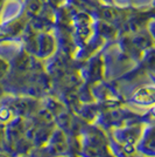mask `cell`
I'll use <instances>...</instances> for the list:
<instances>
[{
	"label": "cell",
	"instance_id": "cell-1",
	"mask_svg": "<svg viewBox=\"0 0 155 157\" xmlns=\"http://www.w3.org/2000/svg\"><path fill=\"white\" fill-rule=\"evenodd\" d=\"M134 101H136L138 103H142V105H148L152 103L155 98V92L153 87L149 88H141L133 95Z\"/></svg>",
	"mask_w": 155,
	"mask_h": 157
}]
</instances>
